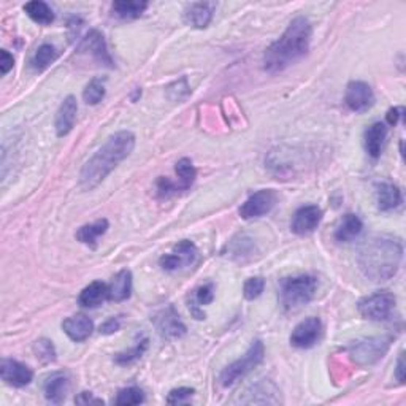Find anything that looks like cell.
Returning <instances> with one entry per match:
<instances>
[{"label":"cell","mask_w":406,"mask_h":406,"mask_svg":"<svg viewBox=\"0 0 406 406\" xmlns=\"http://www.w3.org/2000/svg\"><path fill=\"white\" fill-rule=\"evenodd\" d=\"M238 402L244 405H278L281 403V400H279L278 389L272 382L264 380L254 386H251L243 393V397H240Z\"/></svg>","instance_id":"cell-13"},{"label":"cell","mask_w":406,"mask_h":406,"mask_svg":"<svg viewBox=\"0 0 406 406\" xmlns=\"http://www.w3.org/2000/svg\"><path fill=\"white\" fill-rule=\"evenodd\" d=\"M389 348V340L386 338H370L354 343L350 348L352 359L359 365H371L384 356Z\"/></svg>","instance_id":"cell-7"},{"label":"cell","mask_w":406,"mask_h":406,"mask_svg":"<svg viewBox=\"0 0 406 406\" xmlns=\"http://www.w3.org/2000/svg\"><path fill=\"white\" fill-rule=\"evenodd\" d=\"M24 11L27 13L29 18L32 21L38 22V24L48 26L54 21V13L53 10L49 8L48 3L42 2V0H33V2H29L24 5Z\"/></svg>","instance_id":"cell-28"},{"label":"cell","mask_w":406,"mask_h":406,"mask_svg":"<svg viewBox=\"0 0 406 406\" xmlns=\"http://www.w3.org/2000/svg\"><path fill=\"white\" fill-rule=\"evenodd\" d=\"M403 259V244L391 235H375L365 240L357 253L360 272L370 281L382 283L396 276Z\"/></svg>","instance_id":"cell-1"},{"label":"cell","mask_w":406,"mask_h":406,"mask_svg":"<svg viewBox=\"0 0 406 406\" xmlns=\"http://www.w3.org/2000/svg\"><path fill=\"white\" fill-rule=\"evenodd\" d=\"M396 306V297L391 292H376L370 297H365L359 302V313L370 321H384Z\"/></svg>","instance_id":"cell-6"},{"label":"cell","mask_w":406,"mask_h":406,"mask_svg":"<svg viewBox=\"0 0 406 406\" xmlns=\"http://www.w3.org/2000/svg\"><path fill=\"white\" fill-rule=\"evenodd\" d=\"M135 146V135L129 130L111 135L104 146L84 164L79 173V187L93 191L111 171L130 156Z\"/></svg>","instance_id":"cell-2"},{"label":"cell","mask_w":406,"mask_h":406,"mask_svg":"<svg viewBox=\"0 0 406 406\" xmlns=\"http://www.w3.org/2000/svg\"><path fill=\"white\" fill-rule=\"evenodd\" d=\"M62 329H64V331L68 335V338L79 343L89 338L94 330V324L88 316H84V314H77V316L67 318L65 321L62 322Z\"/></svg>","instance_id":"cell-19"},{"label":"cell","mask_w":406,"mask_h":406,"mask_svg":"<svg viewBox=\"0 0 406 406\" xmlns=\"http://www.w3.org/2000/svg\"><path fill=\"white\" fill-rule=\"evenodd\" d=\"M322 324L318 318H308L305 321L295 325V329L290 334V345L300 350H306L318 343L321 336Z\"/></svg>","instance_id":"cell-11"},{"label":"cell","mask_w":406,"mask_h":406,"mask_svg":"<svg viewBox=\"0 0 406 406\" xmlns=\"http://www.w3.org/2000/svg\"><path fill=\"white\" fill-rule=\"evenodd\" d=\"M216 10L214 2H194L189 3L185 10V21L186 24H189L196 29H205L207 27L213 13Z\"/></svg>","instance_id":"cell-17"},{"label":"cell","mask_w":406,"mask_h":406,"mask_svg":"<svg viewBox=\"0 0 406 406\" xmlns=\"http://www.w3.org/2000/svg\"><path fill=\"white\" fill-rule=\"evenodd\" d=\"M57 56H59V53H57V49L53 47V45L45 43L37 49L36 56H33L32 67L36 68V70H45V68L53 64V62L57 59Z\"/></svg>","instance_id":"cell-31"},{"label":"cell","mask_w":406,"mask_h":406,"mask_svg":"<svg viewBox=\"0 0 406 406\" xmlns=\"http://www.w3.org/2000/svg\"><path fill=\"white\" fill-rule=\"evenodd\" d=\"M146 348H148V340L143 338L141 341H139V345H135L132 348V350L119 352L118 356L114 357V360H116V364H119V365H129V364L135 362L136 359H140L143 354H145Z\"/></svg>","instance_id":"cell-34"},{"label":"cell","mask_w":406,"mask_h":406,"mask_svg":"<svg viewBox=\"0 0 406 406\" xmlns=\"http://www.w3.org/2000/svg\"><path fill=\"white\" fill-rule=\"evenodd\" d=\"M311 22L303 16L292 19L284 33L273 42L264 53V70L279 73L302 59L308 53L311 43Z\"/></svg>","instance_id":"cell-3"},{"label":"cell","mask_w":406,"mask_h":406,"mask_svg":"<svg viewBox=\"0 0 406 406\" xmlns=\"http://www.w3.org/2000/svg\"><path fill=\"white\" fill-rule=\"evenodd\" d=\"M264 356H265L264 343L260 340H256L242 359L235 360V362L227 365V367L222 370L219 378L221 384L224 387L233 386L240 378H243V376L251 373L257 365H260L262 360H264Z\"/></svg>","instance_id":"cell-5"},{"label":"cell","mask_w":406,"mask_h":406,"mask_svg":"<svg viewBox=\"0 0 406 406\" xmlns=\"http://www.w3.org/2000/svg\"><path fill=\"white\" fill-rule=\"evenodd\" d=\"M194 389L191 387H180V389H173L169 393V397H167V402L170 405H178V403H182V402H186L187 398H191L194 396Z\"/></svg>","instance_id":"cell-36"},{"label":"cell","mask_w":406,"mask_h":406,"mask_svg":"<svg viewBox=\"0 0 406 406\" xmlns=\"http://www.w3.org/2000/svg\"><path fill=\"white\" fill-rule=\"evenodd\" d=\"M276 203V194L272 189H262L253 194L240 208V216L243 219H254L260 217L273 210Z\"/></svg>","instance_id":"cell-9"},{"label":"cell","mask_w":406,"mask_h":406,"mask_svg":"<svg viewBox=\"0 0 406 406\" xmlns=\"http://www.w3.org/2000/svg\"><path fill=\"white\" fill-rule=\"evenodd\" d=\"M396 376L398 382H405V360H403V354H400L398 360H397V370H396Z\"/></svg>","instance_id":"cell-43"},{"label":"cell","mask_w":406,"mask_h":406,"mask_svg":"<svg viewBox=\"0 0 406 406\" xmlns=\"http://www.w3.org/2000/svg\"><path fill=\"white\" fill-rule=\"evenodd\" d=\"M33 354H36L38 360H42L43 364H49L56 360V350L53 341L47 338H40L33 343Z\"/></svg>","instance_id":"cell-33"},{"label":"cell","mask_w":406,"mask_h":406,"mask_svg":"<svg viewBox=\"0 0 406 406\" xmlns=\"http://www.w3.org/2000/svg\"><path fill=\"white\" fill-rule=\"evenodd\" d=\"M81 49L88 51V53L93 56L99 64L113 67V59L110 53H108L107 42L99 31H91L88 36L83 38Z\"/></svg>","instance_id":"cell-16"},{"label":"cell","mask_w":406,"mask_h":406,"mask_svg":"<svg viewBox=\"0 0 406 406\" xmlns=\"http://www.w3.org/2000/svg\"><path fill=\"white\" fill-rule=\"evenodd\" d=\"M145 402V393L139 387H127L118 392V397L114 403L119 406H130V405H140Z\"/></svg>","instance_id":"cell-32"},{"label":"cell","mask_w":406,"mask_h":406,"mask_svg":"<svg viewBox=\"0 0 406 406\" xmlns=\"http://www.w3.org/2000/svg\"><path fill=\"white\" fill-rule=\"evenodd\" d=\"M132 294V273L121 270L114 274L111 283L108 284V300L124 302Z\"/></svg>","instance_id":"cell-20"},{"label":"cell","mask_w":406,"mask_h":406,"mask_svg":"<svg viewBox=\"0 0 406 406\" xmlns=\"http://www.w3.org/2000/svg\"><path fill=\"white\" fill-rule=\"evenodd\" d=\"M387 136V127L382 123H375L365 130V150L371 157L376 159L381 156L382 146H384Z\"/></svg>","instance_id":"cell-21"},{"label":"cell","mask_w":406,"mask_h":406,"mask_svg":"<svg viewBox=\"0 0 406 406\" xmlns=\"http://www.w3.org/2000/svg\"><path fill=\"white\" fill-rule=\"evenodd\" d=\"M175 171L180 178V191L191 189V186L194 185V181H196V176H197L196 167L192 165L191 159H187V157L180 159L175 165Z\"/></svg>","instance_id":"cell-29"},{"label":"cell","mask_w":406,"mask_h":406,"mask_svg":"<svg viewBox=\"0 0 406 406\" xmlns=\"http://www.w3.org/2000/svg\"><path fill=\"white\" fill-rule=\"evenodd\" d=\"M197 259V246L189 240H182L175 246L170 254H164L159 259V264L167 272H175L178 268H185L194 264Z\"/></svg>","instance_id":"cell-8"},{"label":"cell","mask_w":406,"mask_h":406,"mask_svg":"<svg viewBox=\"0 0 406 406\" xmlns=\"http://www.w3.org/2000/svg\"><path fill=\"white\" fill-rule=\"evenodd\" d=\"M108 299V286L102 281L91 283L88 288L81 290L78 297V303L83 308H95Z\"/></svg>","instance_id":"cell-23"},{"label":"cell","mask_w":406,"mask_h":406,"mask_svg":"<svg viewBox=\"0 0 406 406\" xmlns=\"http://www.w3.org/2000/svg\"><path fill=\"white\" fill-rule=\"evenodd\" d=\"M13 65H15L13 56L5 49L0 51V70H2V75H7L11 68H13Z\"/></svg>","instance_id":"cell-39"},{"label":"cell","mask_w":406,"mask_h":406,"mask_svg":"<svg viewBox=\"0 0 406 406\" xmlns=\"http://www.w3.org/2000/svg\"><path fill=\"white\" fill-rule=\"evenodd\" d=\"M68 391V378L62 373H54L45 381V397L48 402L59 405L65 400Z\"/></svg>","instance_id":"cell-22"},{"label":"cell","mask_w":406,"mask_h":406,"mask_svg":"<svg viewBox=\"0 0 406 406\" xmlns=\"http://www.w3.org/2000/svg\"><path fill=\"white\" fill-rule=\"evenodd\" d=\"M213 299H214L213 284L202 286V288H200L196 294V300H197L198 305H208V303L213 302Z\"/></svg>","instance_id":"cell-37"},{"label":"cell","mask_w":406,"mask_h":406,"mask_svg":"<svg viewBox=\"0 0 406 406\" xmlns=\"http://www.w3.org/2000/svg\"><path fill=\"white\" fill-rule=\"evenodd\" d=\"M364 228V222L357 214H346L343 217L338 228L335 232V238L338 242H351V240L357 238Z\"/></svg>","instance_id":"cell-26"},{"label":"cell","mask_w":406,"mask_h":406,"mask_svg":"<svg viewBox=\"0 0 406 406\" xmlns=\"http://www.w3.org/2000/svg\"><path fill=\"white\" fill-rule=\"evenodd\" d=\"M105 97V78L91 79L83 91V99L88 105H97Z\"/></svg>","instance_id":"cell-30"},{"label":"cell","mask_w":406,"mask_h":406,"mask_svg":"<svg viewBox=\"0 0 406 406\" xmlns=\"http://www.w3.org/2000/svg\"><path fill=\"white\" fill-rule=\"evenodd\" d=\"M322 211L316 205H306L295 211L290 228L297 235H310L321 224Z\"/></svg>","instance_id":"cell-12"},{"label":"cell","mask_w":406,"mask_h":406,"mask_svg":"<svg viewBox=\"0 0 406 406\" xmlns=\"http://www.w3.org/2000/svg\"><path fill=\"white\" fill-rule=\"evenodd\" d=\"M77 405H104V400L94 397L91 392H81L78 397H75Z\"/></svg>","instance_id":"cell-40"},{"label":"cell","mask_w":406,"mask_h":406,"mask_svg":"<svg viewBox=\"0 0 406 406\" xmlns=\"http://www.w3.org/2000/svg\"><path fill=\"white\" fill-rule=\"evenodd\" d=\"M119 325H121V319L119 318L108 319L104 325H100V334H104V335L114 334V331L119 330Z\"/></svg>","instance_id":"cell-41"},{"label":"cell","mask_w":406,"mask_h":406,"mask_svg":"<svg viewBox=\"0 0 406 406\" xmlns=\"http://www.w3.org/2000/svg\"><path fill=\"white\" fill-rule=\"evenodd\" d=\"M264 288H265L264 279L259 278V276L249 278L248 281L244 283V288H243L244 299H248V300L257 299V297H260V294L264 292Z\"/></svg>","instance_id":"cell-35"},{"label":"cell","mask_w":406,"mask_h":406,"mask_svg":"<svg viewBox=\"0 0 406 406\" xmlns=\"http://www.w3.org/2000/svg\"><path fill=\"white\" fill-rule=\"evenodd\" d=\"M403 108L402 107H396V108H391V110L387 111L386 114V119H387V124L389 125H396L398 123V119L403 116Z\"/></svg>","instance_id":"cell-42"},{"label":"cell","mask_w":406,"mask_h":406,"mask_svg":"<svg viewBox=\"0 0 406 406\" xmlns=\"http://www.w3.org/2000/svg\"><path fill=\"white\" fill-rule=\"evenodd\" d=\"M318 279L311 274H300L284 279L281 284V303L286 310H297L313 300L316 294Z\"/></svg>","instance_id":"cell-4"},{"label":"cell","mask_w":406,"mask_h":406,"mask_svg":"<svg viewBox=\"0 0 406 406\" xmlns=\"http://www.w3.org/2000/svg\"><path fill=\"white\" fill-rule=\"evenodd\" d=\"M148 8L146 2H140V0H119L111 5L113 15L119 19H136L140 18L143 11Z\"/></svg>","instance_id":"cell-25"},{"label":"cell","mask_w":406,"mask_h":406,"mask_svg":"<svg viewBox=\"0 0 406 406\" xmlns=\"http://www.w3.org/2000/svg\"><path fill=\"white\" fill-rule=\"evenodd\" d=\"M345 102L354 113H364L375 104V94L370 86L364 81H351L346 88Z\"/></svg>","instance_id":"cell-10"},{"label":"cell","mask_w":406,"mask_h":406,"mask_svg":"<svg viewBox=\"0 0 406 406\" xmlns=\"http://www.w3.org/2000/svg\"><path fill=\"white\" fill-rule=\"evenodd\" d=\"M156 325L161 335L165 338H178L186 334L185 324L181 322L178 313L175 311L173 306H169L167 310H164L157 314Z\"/></svg>","instance_id":"cell-15"},{"label":"cell","mask_w":406,"mask_h":406,"mask_svg":"<svg viewBox=\"0 0 406 406\" xmlns=\"http://www.w3.org/2000/svg\"><path fill=\"white\" fill-rule=\"evenodd\" d=\"M77 111H78L77 99L73 95H68L67 99L62 102L59 110H57V114H56V124L54 125H56L57 136H65L67 134H70L73 125H75Z\"/></svg>","instance_id":"cell-18"},{"label":"cell","mask_w":406,"mask_h":406,"mask_svg":"<svg viewBox=\"0 0 406 406\" xmlns=\"http://www.w3.org/2000/svg\"><path fill=\"white\" fill-rule=\"evenodd\" d=\"M176 191H178V187H176L170 180L161 178L157 181V192L161 197H169L170 194H173Z\"/></svg>","instance_id":"cell-38"},{"label":"cell","mask_w":406,"mask_h":406,"mask_svg":"<svg viewBox=\"0 0 406 406\" xmlns=\"http://www.w3.org/2000/svg\"><path fill=\"white\" fill-rule=\"evenodd\" d=\"M108 231V221L107 219H99L93 222V224L83 226L77 232V240L81 242L83 244H88L91 248H95L97 238L105 235Z\"/></svg>","instance_id":"cell-27"},{"label":"cell","mask_w":406,"mask_h":406,"mask_svg":"<svg viewBox=\"0 0 406 406\" xmlns=\"http://www.w3.org/2000/svg\"><path fill=\"white\" fill-rule=\"evenodd\" d=\"M376 200L381 211H392L402 203V192L396 185L391 182H381L376 187Z\"/></svg>","instance_id":"cell-24"},{"label":"cell","mask_w":406,"mask_h":406,"mask_svg":"<svg viewBox=\"0 0 406 406\" xmlns=\"http://www.w3.org/2000/svg\"><path fill=\"white\" fill-rule=\"evenodd\" d=\"M0 376H2V380L7 382L8 386L24 387L27 384H31L33 373L27 365L18 362V360L3 359L2 364H0Z\"/></svg>","instance_id":"cell-14"}]
</instances>
